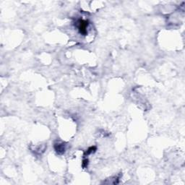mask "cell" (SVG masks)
<instances>
[{"mask_svg":"<svg viewBox=\"0 0 185 185\" xmlns=\"http://www.w3.org/2000/svg\"><path fill=\"white\" fill-rule=\"evenodd\" d=\"M54 148L56 151L59 154H62L65 151V145L63 143H58L54 145Z\"/></svg>","mask_w":185,"mask_h":185,"instance_id":"2","label":"cell"},{"mask_svg":"<svg viewBox=\"0 0 185 185\" xmlns=\"http://www.w3.org/2000/svg\"><path fill=\"white\" fill-rule=\"evenodd\" d=\"M96 148L95 146L90 147V148H89V149H88L87 151L85 152V155H89V154H90V153H92V152L96 151Z\"/></svg>","mask_w":185,"mask_h":185,"instance_id":"3","label":"cell"},{"mask_svg":"<svg viewBox=\"0 0 185 185\" xmlns=\"http://www.w3.org/2000/svg\"><path fill=\"white\" fill-rule=\"evenodd\" d=\"M88 25V22L86 20H80L79 24V31L80 33L83 35H85L87 33V27Z\"/></svg>","mask_w":185,"mask_h":185,"instance_id":"1","label":"cell"},{"mask_svg":"<svg viewBox=\"0 0 185 185\" xmlns=\"http://www.w3.org/2000/svg\"><path fill=\"white\" fill-rule=\"evenodd\" d=\"M87 165H88V160L87 159L83 160V168H87Z\"/></svg>","mask_w":185,"mask_h":185,"instance_id":"4","label":"cell"}]
</instances>
